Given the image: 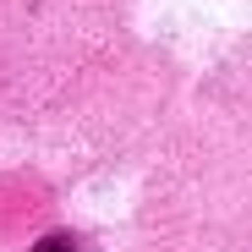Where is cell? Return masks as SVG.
<instances>
[{
  "label": "cell",
  "instance_id": "1",
  "mask_svg": "<svg viewBox=\"0 0 252 252\" xmlns=\"http://www.w3.org/2000/svg\"><path fill=\"white\" fill-rule=\"evenodd\" d=\"M33 252H77V247H71V241H61V236H50V241H38Z\"/></svg>",
  "mask_w": 252,
  "mask_h": 252
}]
</instances>
